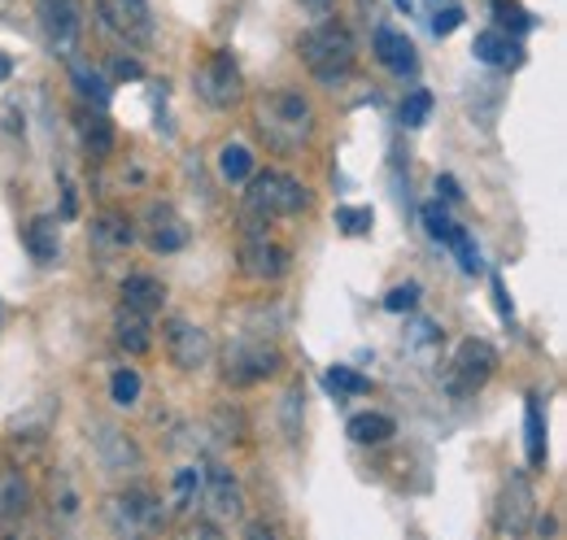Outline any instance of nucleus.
<instances>
[{
    "instance_id": "423d86ee",
    "label": "nucleus",
    "mask_w": 567,
    "mask_h": 540,
    "mask_svg": "<svg viewBox=\"0 0 567 540\" xmlns=\"http://www.w3.org/2000/svg\"><path fill=\"white\" fill-rule=\"evenodd\" d=\"M240 87H245V79H240V66H236V58L231 53H210L202 70H197V96L210 105V110H231L236 101H240Z\"/></svg>"
},
{
    "instance_id": "e433bc0d",
    "label": "nucleus",
    "mask_w": 567,
    "mask_h": 540,
    "mask_svg": "<svg viewBox=\"0 0 567 540\" xmlns=\"http://www.w3.org/2000/svg\"><path fill=\"white\" fill-rule=\"evenodd\" d=\"M420 305V283H398L389 297H384V310L389 314H406V310H415Z\"/></svg>"
},
{
    "instance_id": "bb28decb",
    "label": "nucleus",
    "mask_w": 567,
    "mask_h": 540,
    "mask_svg": "<svg viewBox=\"0 0 567 540\" xmlns=\"http://www.w3.org/2000/svg\"><path fill=\"white\" fill-rule=\"evenodd\" d=\"M497 13V31H506V35H524V31H533L537 27V18L519 4V0H489Z\"/></svg>"
},
{
    "instance_id": "2eb2a0df",
    "label": "nucleus",
    "mask_w": 567,
    "mask_h": 540,
    "mask_svg": "<svg viewBox=\"0 0 567 540\" xmlns=\"http://www.w3.org/2000/svg\"><path fill=\"white\" fill-rule=\"evenodd\" d=\"M188 245V222L166 209V205H153L148 209V249L153 253H179Z\"/></svg>"
},
{
    "instance_id": "9d476101",
    "label": "nucleus",
    "mask_w": 567,
    "mask_h": 540,
    "mask_svg": "<svg viewBox=\"0 0 567 540\" xmlns=\"http://www.w3.org/2000/svg\"><path fill=\"white\" fill-rule=\"evenodd\" d=\"M110 523L118 532H148L162 523V501L148 488H127L110 501Z\"/></svg>"
},
{
    "instance_id": "4468645a",
    "label": "nucleus",
    "mask_w": 567,
    "mask_h": 540,
    "mask_svg": "<svg viewBox=\"0 0 567 540\" xmlns=\"http://www.w3.org/2000/svg\"><path fill=\"white\" fill-rule=\"evenodd\" d=\"M371 53H375L380 66L393 70L398 79H411V74L420 70L415 44H411L402 31H393V27H375V35H371Z\"/></svg>"
},
{
    "instance_id": "79ce46f5",
    "label": "nucleus",
    "mask_w": 567,
    "mask_h": 540,
    "mask_svg": "<svg viewBox=\"0 0 567 540\" xmlns=\"http://www.w3.org/2000/svg\"><path fill=\"white\" fill-rule=\"evenodd\" d=\"M9 74H13V62H9V58H4V53H0V83H4V79H9Z\"/></svg>"
},
{
    "instance_id": "c85d7f7f",
    "label": "nucleus",
    "mask_w": 567,
    "mask_h": 540,
    "mask_svg": "<svg viewBox=\"0 0 567 540\" xmlns=\"http://www.w3.org/2000/svg\"><path fill=\"white\" fill-rule=\"evenodd\" d=\"M323 384H328V393H337V397H367V393H371V380L350 371V366H332V371L323 375Z\"/></svg>"
},
{
    "instance_id": "393cba45",
    "label": "nucleus",
    "mask_w": 567,
    "mask_h": 540,
    "mask_svg": "<svg viewBox=\"0 0 567 540\" xmlns=\"http://www.w3.org/2000/svg\"><path fill=\"white\" fill-rule=\"evenodd\" d=\"M218 175H223L227 184H245V179L254 175V153H249L245 144H223V148H218Z\"/></svg>"
},
{
    "instance_id": "6ab92c4d",
    "label": "nucleus",
    "mask_w": 567,
    "mask_h": 540,
    "mask_svg": "<svg viewBox=\"0 0 567 540\" xmlns=\"http://www.w3.org/2000/svg\"><path fill=\"white\" fill-rule=\"evenodd\" d=\"M79 139H83V148L92 157H110L114 153V123L105 118V110H96V105L79 110Z\"/></svg>"
},
{
    "instance_id": "b1692460",
    "label": "nucleus",
    "mask_w": 567,
    "mask_h": 540,
    "mask_svg": "<svg viewBox=\"0 0 567 540\" xmlns=\"http://www.w3.org/2000/svg\"><path fill=\"white\" fill-rule=\"evenodd\" d=\"M92 240L105 245V249H127V245L136 240V231H132V222H127L123 214H101V218L92 222Z\"/></svg>"
},
{
    "instance_id": "cd10ccee",
    "label": "nucleus",
    "mask_w": 567,
    "mask_h": 540,
    "mask_svg": "<svg viewBox=\"0 0 567 540\" xmlns=\"http://www.w3.org/2000/svg\"><path fill=\"white\" fill-rule=\"evenodd\" d=\"M445 249L458 258L463 274H481V270H485V258H481V249H476V240H472V231H467V227H454V236L445 240Z\"/></svg>"
},
{
    "instance_id": "7c9ffc66",
    "label": "nucleus",
    "mask_w": 567,
    "mask_h": 540,
    "mask_svg": "<svg viewBox=\"0 0 567 540\" xmlns=\"http://www.w3.org/2000/svg\"><path fill=\"white\" fill-rule=\"evenodd\" d=\"M420 218H424V231L436 240V245H445V240L454 236V227H458V222L445 214V205L441 201H427L424 209H420Z\"/></svg>"
},
{
    "instance_id": "39448f33",
    "label": "nucleus",
    "mask_w": 567,
    "mask_h": 540,
    "mask_svg": "<svg viewBox=\"0 0 567 540\" xmlns=\"http://www.w3.org/2000/svg\"><path fill=\"white\" fill-rule=\"evenodd\" d=\"M280 366H284V357L271 340L245 336L227 349V366H223V375H227V384L245 388V384H262V380H271Z\"/></svg>"
},
{
    "instance_id": "37998d69",
    "label": "nucleus",
    "mask_w": 567,
    "mask_h": 540,
    "mask_svg": "<svg viewBox=\"0 0 567 540\" xmlns=\"http://www.w3.org/2000/svg\"><path fill=\"white\" fill-rule=\"evenodd\" d=\"M393 4H398V9H406V13H411V4H415V0H393Z\"/></svg>"
},
{
    "instance_id": "9b49d317",
    "label": "nucleus",
    "mask_w": 567,
    "mask_h": 540,
    "mask_svg": "<svg viewBox=\"0 0 567 540\" xmlns=\"http://www.w3.org/2000/svg\"><path fill=\"white\" fill-rule=\"evenodd\" d=\"M202 497H206V510L218 523H236L245 515V492L231 479V471H223V467H206L202 471Z\"/></svg>"
},
{
    "instance_id": "f257e3e1",
    "label": "nucleus",
    "mask_w": 567,
    "mask_h": 540,
    "mask_svg": "<svg viewBox=\"0 0 567 540\" xmlns=\"http://www.w3.org/2000/svg\"><path fill=\"white\" fill-rule=\"evenodd\" d=\"M297 58L319 83H341L354 70V35L341 22H319L297 40Z\"/></svg>"
},
{
    "instance_id": "7ed1b4c3",
    "label": "nucleus",
    "mask_w": 567,
    "mask_h": 540,
    "mask_svg": "<svg viewBox=\"0 0 567 540\" xmlns=\"http://www.w3.org/2000/svg\"><path fill=\"white\" fill-rule=\"evenodd\" d=\"M258 127L267 135L271 148H297L306 135L315 132V110L301 92H271L262 105H258Z\"/></svg>"
},
{
    "instance_id": "a211bd4d",
    "label": "nucleus",
    "mask_w": 567,
    "mask_h": 540,
    "mask_svg": "<svg viewBox=\"0 0 567 540\" xmlns=\"http://www.w3.org/2000/svg\"><path fill=\"white\" fill-rule=\"evenodd\" d=\"M114 340H118L132 357L148 353V349H153V323H148V314L132 310V305H123L118 319H114Z\"/></svg>"
},
{
    "instance_id": "58836bf2",
    "label": "nucleus",
    "mask_w": 567,
    "mask_h": 540,
    "mask_svg": "<svg viewBox=\"0 0 567 540\" xmlns=\"http://www.w3.org/2000/svg\"><path fill=\"white\" fill-rule=\"evenodd\" d=\"M297 4H301V9H306V13H310V18H328V13H332V4H337V0H297Z\"/></svg>"
},
{
    "instance_id": "f03ea898",
    "label": "nucleus",
    "mask_w": 567,
    "mask_h": 540,
    "mask_svg": "<svg viewBox=\"0 0 567 540\" xmlns=\"http://www.w3.org/2000/svg\"><path fill=\"white\" fill-rule=\"evenodd\" d=\"M306 205H310V193L292 175H280V170L249 175V193H245V218H249V227H267L276 218H292Z\"/></svg>"
},
{
    "instance_id": "a19ab883",
    "label": "nucleus",
    "mask_w": 567,
    "mask_h": 540,
    "mask_svg": "<svg viewBox=\"0 0 567 540\" xmlns=\"http://www.w3.org/2000/svg\"><path fill=\"white\" fill-rule=\"evenodd\" d=\"M436 193H441L445 201H463V193H458V184H454L450 175H441V179H436Z\"/></svg>"
},
{
    "instance_id": "4c0bfd02",
    "label": "nucleus",
    "mask_w": 567,
    "mask_h": 540,
    "mask_svg": "<svg viewBox=\"0 0 567 540\" xmlns=\"http://www.w3.org/2000/svg\"><path fill=\"white\" fill-rule=\"evenodd\" d=\"M110 70H114L118 79H144V66L136 62V58H114V62H110Z\"/></svg>"
},
{
    "instance_id": "0eeeda50",
    "label": "nucleus",
    "mask_w": 567,
    "mask_h": 540,
    "mask_svg": "<svg viewBox=\"0 0 567 540\" xmlns=\"http://www.w3.org/2000/svg\"><path fill=\"white\" fill-rule=\"evenodd\" d=\"M101 27L127 44H144L153 35V18H148V0H92Z\"/></svg>"
},
{
    "instance_id": "c9c22d12",
    "label": "nucleus",
    "mask_w": 567,
    "mask_h": 540,
    "mask_svg": "<svg viewBox=\"0 0 567 540\" xmlns=\"http://www.w3.org/2000/svg\"><path fill=\"white\" fill-rule=\"evenodd\" d=\"M458 27H463V9H458L454 0H445V9L436 4V13H432V35H441V40H445V35H454Z\"/></svg>"
},
{
    "instance_id": "473e14b6",
    "label": "nucleus",
    "mask_w": 567,
    "mask_h": 540,
    "mask_svg": "<svg viewBox=\"0 0 567 540\" xmlns=\"http://www.w3.org/2000/svg\"><path fill=\"white\" fill-rule=\"evenodd\" d=\"M427 114H432V92H424V87H415L406 101H402V123L415 132V127H424Z\"/></svg>"
},
{
    "instance_id": "f704fd0d",
    "label": "nucleus",
    "mask_w": 567,
    "mask_h": 540,
    "mask_svg": "<svg viewBox=\"0 0 567 540\" xmlns=\"http://www.w3.org/2000/svg\"><path fill=\"white\" fill-rule=\"evenodd\" d=\"M13 515H27V484L18 475H9L0 492V519H13Z\"/></svg>"
},
{
    "instance_id": "6e6552de",
    "label": "nucleus",
    "mask_w": 567,
    "mask_h": 540,
    "mask_svg": "<svg viewBox=\"0 0 567 540\" xmlns=\"http://www.w3.org/2000/svg\"><path fill=\"white\" fill-rule=\"evenodd\" d=\"M166 349H171V362L179 371H202L214 357V340L202 323H188V319H171L166 323Z\"/></svg>"
},
{
    "instance_id": "412c9836",
    "label": "nucleus",
    "mask_w": 567,
    "mask_h": 540,
    "mask_svg": "<svg viewBox=\"0 0 567 540\" xmlns=\"http://www.w3.org/2000/svg\"><path fill=\"white\" fill-rule=\"evenodd\" d=\"M27 253L40 262V267H53L58 253H62V231H58V218H35L27 227Z\"/></svg>"
},
{
    "instance_id": "dca6fc26",
    "label": "nucleus",
    "mask_w": 567,
    "mask_h": 540,
    "mask_svg": "<svg viewBox=\"0 0 567 540\" xmlns=\"http://www.w3.org/2000/svg\"><path fill=\"white\" fill-rule=\"evenodd\" d=\"M472 53H476V62H485V66H494V70H511L524 62L519 40L506 35V31H481L476 44H472Z\"/></svg>"
},
{
    "instance_id": "4be33fe9",
    "label": "nucleus",
    "mask_w": 567,
    "mask_h": 540,
    "mask_svg": "<svg viewBox=\"0 0 567 540\" xmlns=\"http://www.w3.org/2000/svg\"><path fill=\"white\" fill-rule=\"evenodd\" d=\"M393 436H398V423H393L389 414L367 409V414H354V418H350V440H354V445H389Z\"/></svg>"
},
{
    "instance_id": "2f4dec72",
    "label": "nucleus",
    "mask_w": 567,
    "mask_h": 540,
    "mask_svg": "<svg viewBox=\"0 0 567 540\" xmlns=\"http://www.w3.org/2000/svg\"><path fill=\"white\" fill-rule=\"evenodd\" d=\"M197 497H202V471L197 467L175 471V510H193Z\"/></svg>"
},
{
    "instance_id": "72a5a7b5",
    "label": "nucleus",
    "mask_w": 567,
    "mask_h": 540,
    "mask_svg": "<svg viewBox=\"0 0 567 540\" xmlns=\"http://www.w3.org/2000/svg\"><path fill=\"white\" fill-rule=\"evenodd\" d=\"M371 222H375V218H371L367 205H341V209H337V227H341L346 236H367Z\"/></svg>"
},
{
    "instance_id": "f8f14e48",
    "label": "nucleus",
    "mask_w": 567,
    "mask_h": 540,
    "mask_svg": "<svg viewBox=\"0 0 567 540\" xmlns=\"http://www.w3.org/2000/svg\"><path fill=\"white\" fill-rule=\"evenodd\" d=\"M240 267L254 279H280L284 270H288V249L276 245V240H267L262 227H249V236L240 245Z\"/></svg>"
},
{
    "instance_id": "1a4fd4ad",
    "label": "nucleus",
    "mask_w": 567,
    "mask_h": 540,
    "mask_svg": "<svg viewBox=\"0 0 567 540\" xmlns=\"http://www.w3.org/2000/svg\"><path fill=\"white\" fill-rule=\"evenodd\" d=\"M533 506H537V497H533L528 475H511L506 488H502V501H497L494 528L502 532V537H519V532H528V523H533Z\"/></svg>"
},
{
    "instance_id": "5701e85b",
    "label": "nucleus",
    "mask_w": 567,
    "mask_h": 540,
    "mask_svg": "<svg viewBox=\"0 0 567 540\" xmlns=\"http://www.w3.org/2000/svg\"><path fill=\"white\" fill-rule=\"evenodd\" d=\"M524 449H528V467L546 463V414L537 402L524 405Z\"/></svg>"
},
{
    "instance_id": "f3484780",
    "label": "nucleus",
    "mask_w": 567,
    "mask_h": 540,
    "mask_svg": "<svg viewBox=\"0 0 567 540\" xmlns=\"http://www.w3.org/2000/svg\"><path fill=\"white\" fill-rule=\"evenodd\" d=\"M96 454H101L105 471H114V475H127L141 467V449H136L118 427H101V436H96Z\"/></svg>"
},
{
    "instance_id": "20e7f679",
    "label": "nucleus",
    "mask_w": 567,
    "mask_h": 540,
    "mask_svg": "<svg viewBox=\"0 0 567 540\" xmlns=\"http://www.w3.org/2000/svg\"><path fill=\"white\" fill-rule=\"evenodd\" d=\"M497 371V349L489 340H458V349H454V357H450V366H445V393L450 397H476L489 380H494Z\"/></svg>"
},
{
    "instance_id": "aec40b11",
    "label": "nucleus",
    "mask_w": 567,
    "mask_h": 540,
    "mask_svg": "<svg viewBox=\"0 0 567 540\" xmlns=\"http://www.w3.org/2000/svg\"><path fill=\"white\" fill-rule=\"evenodd\" d=\"M162 301H166L162 279H153V274H127L123 279V305H132V310H141V314L153 319L162 310Z\"/></svg>"
},
{
    "instance_id": "ddd939ff",
    "label": "nucleus",
    "mask_w": 567,
    "mask_h": 540,
    "mask_svg": "<svg viewBox=\"0 0 567 540\" xmlns=\"http://www.w3.org/2000/svg\"><path fill=\"white\" fill-rule=\"evenodd\" d=\"M35 13H40L49 44L71 58L74 40H79V0H35Z\"/></svg>"
},
{
    "instance_id": "a878e982",
    "label": "nucleus",
    "mask_w": 567,
    "mask_h": 540,
    "mask_svg": "<svg viewBox=\"0 0 567 540\" xmlns=\"http://www.w3.org/2000/svg\"><path fill=\"white\" fill-rule=\"evenodd\" d=\"M71 83L79 87V96H83L87 105H96V110H105V105H110V83H105L96 70L83 66V62H71Z\"/></svg>"
},
{
    "instance_id": "c756f323",
    "label": "nucleus",
    "mask_w": 567,
    "mask_h": 540,
    "mask_svg": "<svg viewBox=\"0 0 567 540\" xmlns=\"http://www.w3.org/2000/svg\"><path fill=\"white\" fill-rule=\"evenodd\" d=\"M141 371L136 366H123V371H114V380H110V397H114V405H132L141 402Z\"/></svg>"
},
{
    "instance_id": "ea45409f",
    "label": "nucleus",
    "mask_w": 567,
    "mask_h": 540,
    "mask_svg": "<svg viewBox=\"0 0 567 540\" xmlns=\"http://www.w3.org/2000/svg\"><path fill=\"white\" fill-rule=\"evenodd\" d=\"M494 301H497V314L511 319V297H506V283H502L497 274H494Z\"/></svg>"
}]
</instances>
